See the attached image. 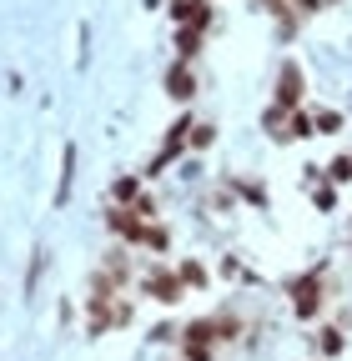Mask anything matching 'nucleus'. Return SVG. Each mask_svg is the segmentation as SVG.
I'll return each instance as SVG.
<instances>
[{"mask_svg":"<svg viewBox=\"0 0 352 361\" xmlns=\"http://www.w3.org/2000/svg\"><path fill=\"white\" fill-rule=\"evenodd\" d=\"M272 96H277V106H282V111H297V106H302V71H297V66H282Z\"/></svg>","mask_w":352,"mask_h":361,"instance_id":"423d86ee","label":"nucleus"},{"mask_svg":"<svg viewBox=\"0 0 352 361\" xmlns=\"http://www.w3.org/2000/svg\"><path fill=\"white\" fill-rule=\"evenodd\" d=\"M131 211H136L141 221H156V196H136V201H131Z\"/></svg>","mask_w":352,"mask_h":361,"instance_id":"aec40b11","label":"nucleus"},{"mask_svg":"<svg viewBox=\"0 0 352 361\" xmlns=\"http://www.w3.org/2000/svg\"><path fill=\"white\" fill-rule=\"evenodd\" d=\"M317 346H322L327 356H337V351H342V331H337V326H327V331L317 336Z\"/></svg>","mask_w":352,"mask_h":361,"instance_id":"a211bd4d","label":"nucleus"},{"mask_svg":"<svg viewBox=\"0 0 352 361\" xmlns=\"http://www.w3.org/2000/svg\"><path fill=\"white\" fill-rule=\"evenodd\" d=\"M287 296H292V306H297V316H302V322H312V316H317V306H322V276L312 271V276H297V281H287Z\"/></svg>","mask_w":352,"mask_h":361,"instance_id":"f03ea898","label":"nucleus"},{"mask_svg":"<svg viewBox=\"0 0 352 361\" xmlns=\"http://www.w3.org/2000/svg\"><path fill=\"white\" fill-rule=\"evenodd\" d=\"M201 25H182L176 30V61H196V51H201Z\"/></svg>","mask_w":352,"mask_h":361,"instance_id":"6e6552de","label":"nucleus"},{"mask_svg":"<svg viewBox=\"0 0 352 361\" xmlns=\"http://www.w3.org/2000/svg\"><path fill=\"white\" fill-rule=\"evenodd\" d=\"M182 341H222V331H216V316H192L187 322V331H182Z\"/></svg>","mask_w":352,"mask_h":361,"instance_id":"0eeeda50","label":"nucleus"},{"mask_svg":"<svg viewBox=\"0 0 352 361\" xmlns=\"http://www.w3.org/2000/svg\"><path fill=\"white\" fill-rule=\"evenodd\" d=\"M297 11H302V16H317V11H322V0H297Z\"/></svg>","mask_w":352,"mask_h":361,"instance_id":"412c9836","label":"nucleus"},{"mask_svg":"<svg viewBox=\"0 0 352 361\" xmlns=\"http://www.w3.org/2000/svg\"><path fill=\"white\" fill-rule=\"evenodd\" d=\"M312 126H317V135H337L342 130V111H317Z\"/></svg>","mask_w":352,"mask_h":361,"instance_id":"ddd939ff","label":"nucleus"},{"mask_svg":"<svg viewBox=\"0 0 352 361\" xmlns=\"http://www.w3.org/2000/svg\"><path fill=\"white\" fill-rule=\"evenodd\" d=\"M182 351H187V361H211V356H216V351H211V341H187Z\"/></svg>","mask_w":352,"mask_h":361,"instance_id":"6ab92c4d","label":"nucleus"},{"mask_svg":"<svg viewBox=\"0 0 352 361\" xmlns=\"http://www.w3.org/2000/svg\"><path fill=\"white\" fill-rule=\"evenodd\" d=\"M327 180H332V186H342V180H352V156H337V161L327 166Z\"/></svg>","mask_w":352,"mask_h":361,"instance_id":"f3484780","label":"nucleus"},{"mask_svg":"<svg viewBox=\"0 0 352 361\" xmlns=\"http://www.w3.org/2000/svg\"><path fill=\"white\" fill-rule=\"evenodd\" d=\"M136 196H141V191H136V176H121L116 186H111V201H116V206H131Z\"/></svg>","mask_w":352,"mask_h":361,"instance_id":"f8f14e48","label":"nucleus"},{"mask_svg":"<svg viewBox=\"0 0 352 361\" xmlns=\"http://www.w3.org/2000/svg\"><path fill=\"white\" fill-rule=\"evenodd\" d=\"M166 96L182 101V106L196 96V71H192V61H176V66L166 71Z\"/></svg>","mask_w":352,"mask_h":361,"instance_id":"39448f33","label":"nucleus"},{"mask_svg":"<svg viewBox=\"0 0 352 361\" xmlns=\"http://www.w3.org/2000/svg\"><path fill=\"white\" fill-rule=\"evenodd\" d=\"M141 246L161 256V251H171V231H166L161 221H146V236H141Z\"/></svg>","mask_w":352,"mask_h":361,"instance_id":"9d476101","label":"nucleus"},{"mask_svg":"<svg viewBox=\"0 0 352 361\" xmlns=\"http://www.w3.org/2000/svg\"><path fill=\"white\" fill-rule=\"evenodd\" d=\"M71 176H76V151H66V166H61V191H56V206H66V196H71Z\"/></svg>","mask_w":352,"mask_h":361,"instance_id":"4468645a","label":"nucleus"},{"mask_svg":"<svg viewBox=\"0 0 352 361\" xmlns=\"http://www.w3.org/2000/svg\"><path fill=\"white\" fill-rule=\"evenodd\" d=\"M192 126H196V116H176L171 121V135H166V141H161V151H156V161L146 166V176H161L176 156H182L187 146H192Z\"/></svg>","mask_w":352,"mask_h":361,"instance_id":"f257e3e1","label":"nucleus"},{"mask_svg":"<svg viewBox=\"0 0 352 361\" xmlns=\"http://www.w3.org/2000/svg\"><path fill=\"white\" fill-rule=\"evenodd\" d=\"M176 271H182V281H187V291H206V286H211V271H206L201 261H182Z\"/></svg>","mask_w":352,"mask_h":361,"instance_id":"1a4fd4ad","label":"nucleus"},{"mask_svg":"<svg viewBox=\"0 0 352 361\" xmlns=\"http://www.w3.org/2000/svg\"><path fill=\"white\" fill-rule=\"evenodd\" d=\"M106 226H111L126 246H141V236H146V221L131 211V206H116V201H111V211H106Z\"/></svg>","mask_w":352,"mask_h":361,"instance_id":"20e7f679","label":"nucleus"},{"mask_svg":"<svg viewBox=\"0 0 352 361\" xmlns=\"http://www.w3.org/2000/svg\"><path fill=\"white\" fill-rule=\"evenodd\" d=\"M146 291H151L161 306H176V301H182V291H187V281H182V271L151 266V271H146Z\"/></svg>","mask_w":352,"mask_h":361,"instance_id":"7ed1b4c3","label":"nucleus"},{"mask_svg":"<svg viewBox=\"0 0 352 361\" xmlns=\"http://www.w3.org/2000/svg\"><path fill=\"white\" fill-rule=\"evenodd\" d=\"M211 141H216V126H206V121H196V126H192V151H206Z\"/></svg>","mask_w":352,"mask_h":361,"instance_id":"dca6fc26","label":"nucleus"},{"mask_svg":"<svg viewBox=\"0 0 352 361\" xmlns=\"http://www.w3.org/2000/svg\"><path fill=\"white\" fill-rule=\"evenodd\" d=\"M287 121H292V126H287L292 141H307V135H317V126H312V116H307V111H292Z\"/></svg>","mask_w":352,"mask_h":361,"instance_id":"9b49d317","label":"nucleus"},{"mask_svg":"<svg viewBox=\"0 0 352 361\" xmlns=\"http://www.w3.org/2000/svg\"><path fill=\"white\" fill-rule=\"evenodd\" d=\"M337 206V186H332V180H322V186L312 191V211H332Z\"/></svg>","mask_w":352,"mask_h":361,"instance_id":"2eb2a0df","label":"nucleus"}]
</instances>
